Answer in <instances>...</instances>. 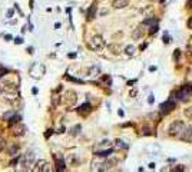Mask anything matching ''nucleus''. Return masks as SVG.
<instances>
[{
  "label": "nucleus",
  "instance_id": "21",
  "mask_svg": "<svg viewBox=\"0 0 192 172\" xmlns=\"http://www.w3.org/2000/svg\"><path fill=\"white\" fill-rule=\"evenodd\" d=\"M17 151H19V146H16V145H13L10 149H9V155L10 156H15L16 153H17Z\"/></svg>",
  "mask_w": 192,
  "mask_h": 172
},
{
  "label": "nucleus",
  "instance_id": "14",
  "mask_svg": "<svg viewBox=\"0 0 192 172\" xmlns=\"http://www.w3.org/2000/svg\"><path fill=\"white\" fill-rule=\"evenodd\" d=\"M95 13H96V6H90V9L87 10V20H93L95 19Z\"/></svg>",
  "mask_w": 192,
  "mask_h": 172
},
{
  "label": "nucleus",
  "instance_id": "29",
  "mask_svg": "<svg viewBox=\"0 0 192 172\" xmlns=\"http://www.w3.org/2000/svg\"><path fill=\"white\" fill-rule=\"evenodd\" d=\"M15 42H16L17 45H22V43H23V40H22V37H16V39H15Z\"/></svg>",
  "mask_w": 192,
  "mask_h": 172
},
{
  "label": "nucleus",
  "instance_id": "9",
  "mask_svg": "<svg viewBox=\"0 0 192 172\" xmlns=\"http://www.w3.org/2000/svg\"><path fill=\"white\" fill-rule=\"evenodd\" d=\"M175 108H176V103L172 99H169V101H166V102H163L161 105V112H162V115H166V113L172 112Z\"/></svg>",
  "mask_w": 192,
  "mask_h": 172
},
{
  "label": "nucleus",
  "instance_id": "12",
  "mask_svg": "<svg viewBox=\"0 0 192 172\" xmlns=\"http://www.w3.org/2000/svg\"><path fill=\"white\" fill-rule=\"evenodd\" d=\"M128 5H129L128 0H113V2H112V6H113L115 9H123V7H126Z\"/></svg>",
  "mask_w": 192,
  "mask_h": 172
},
{
  "label": "nucleus",
  "instance_id": "11",
  "mask_svg": "<svg viewBox=\"0 0 192 172\" xmlns=\"http://www.w3.org/2000/svg\"><path fill=\"white\" fill-rule=\"evenodd\" d=\"M182 141H191L192 139V126H186L185 131L182 132V135L179 136Z\"/></svg>",
  "mask_w": 192,
  "mask_h": 172
},
{
  "label": "nucleus",
  "instance_id": "13",
  "mask_svg": "<svg viewBox=\"0 0 192 172\" xmlns=\"http://www.w3.org/2000/svg\"><path fill=\"white\" fill-rule=\"evenodd\" d=\"M142 33H143V30H142V26H139V27H136V29L133 30V33H132V37H133L135 40H138L139 37H142Z\"/></svg>",
  "mask_w": 192,
  "mask_h": 172
},
{
  "label": "nucleus",
  "instance_id": "33",
  "mask_svg": "<svg viewBox=\"0 0 192 172\" xmlns=\"http://www.w3.org/2000/svg\"><path fill=\"white\" fill-rule=\"evenodd\" d=\"M148 102H149V103H153V96H152V95L149 96V99H148Z\"/></svg>",
  "mask_w": 192,
  "mask_h": 172
},
{
  "label": "nucleus",
  "instance_id": "26",
  "mask_svg": "<svg viewBox=\"0 0 192 172\" xmlns=\"http://www.w3.org/2000/svg\"><path fill=\"white\" fill-rule=\"evenodd\" d=\"M116 143H118V146H119V148H128V145H125V142H123V141H121V139H118V141H116Z\"/></svg>",
  "mask_w": 192,
  "mask_h": 172
},
{
  "label": "nucleus",
  "instance_id": "20",
  "mask_svg": "<svg viewBox=\"0 0 192 172\" xmlns=\"http://www.w3.org/2000/svg\"><path fill=\"white\" fill-rule=\"evenodd\" d=\"M79 131H80V125H76L75 128L70 129V135H72V136H76V135L79 133Z\"/></svg>",
  "mask_w": 192,
  "mask_h": 172
},
{
  "label": "nucleus",
  "instance_id": "5",
  "mask_svg": "<svg viewBox=\"0 0 192 172\" xmlns=\"http://www.w3.org/2000/svg\"><path fill=\"white\" fill-rule=\"evenodd\" d=\"M191 92H192V86H191V85H185L183 88H181L179 92L176 93V99L181 101V102H185V101H188V98L191 96Z\"/></svg>",
  "mask_w": 192,
  "mask_h": 172
},
{
  "label": "nucleus",
  "instance_id": "34",
  "mask_svg": "<svg viewBox=\"0 0 192 172\" xmlns=\"http://www.w3.org/2000/svg\"><path fill=\"white\" fill-rule=\"evenodd\" d=\"M63 131H65V128H63V126H62V128H60V129H59V131H57V133H63Z\"/></svg>",
  "mask_w": 192,
  "mask_h": 172
},
{
  "label": "nucleus",
  "instance_id": "35",
  "mask_svg": "<svg viewBox=\"0 0 192 172\" xmlns=\"http://www.w3.org/2000/svg\"><path fill=\"white\" fill-rule=\"evenodd\" d=\"M189 5H191V7H192V0H189Z\"/></svg>",
  "mask_w": 192,
  "mask_h": 172
},
{
  "label": "nucleus",
  "instance_id": "19",
  "mask_svg": "<svg viewBox=\"0 0 192 172\" xmlns=\"http://www.w3.org/2000/svg\"><path fill=\"white\" fill-rule=\"evenodd\" d=\"M109 49L112 50V53H115V55H118L119 52H121V47L118 46V45H111L109 46Z\"/></svg>",
  "mask_w": 192,
  "mask_h": 172
},
{
  "label": "nucleus",
  "instance_id": "2",
  "mask_svg": "<svg viewBox=\"0 0 192 172\" xmlns=\"http://www.w3.org/2000/svg\"><path fill=\"white\" fill-rule=\"evenodd\" d=\"M89 47H90L92 50H95V52H101V50L105 47V40H103V37H102L101 35L93 36V37L89 40Z\"/></svg>",
  "mask_w": 192,
  "mask_h": 172
},
{
  "label": "nucleus",
  "instance_id": "10",
  "mask_svg": "<svg viewBox=\"0 0 192 172\" xmlns=\"http://www.w3.org/2000/svg\"><path fill=\"white\" fill-rule=\"evenodd\" d=\"M53 159H55V163H56V169H57V171H65V162H63V158L60 159L59 153H55V155H53Z\"/></svg>",
  "mask_w": 192,
  "mask_h": 172
},
{
  "label": "nucleus",
  "instance_id": "23",
  "mask_svg": "<svg viewBox=\"0 0 192 172\" xmlns=\"http://www.w3.org/2000/svg\"><path fill=\"white\" fill-rule=\"evenodd\" d=\"M52 102H53V106H57V105H59V96H57V95H53Z\"/></svg>",
  "mask_w": 192,
  "mask_h": 172
},
{
  "label": "nucleus",
  "instance_id": "16",
  "mask_svg": "<svg viewBox=\"0 0 192 172\" xmlns=\"http://www.w3.org/2000/svg\"><path fill=\"white\" fill-rule=\"evenodd\" d=\"M135 46H132V45H129V46H126L125 47V52H126V55H129V56H132V55H135Z\"/></svg>",
  "mask_w": 192,
  "mask_h": 172
},
{
  "label": "nucleus",
  "instance_id": "25",
  "mask_svg": "<svg viewBox=\"0 0 192 172\" xmlns=\"http://www.w3.org/2000/svg\"><path fill=\"white\" fill-rule=\"evenodd\" d=\"M179 57H181V50H179V49H176V50H175V53H173V59H175V60H178Z\"/></svg>",
  "mask_w": 192,
  "mask_h": 172
},
{
  "label": "nucleus",
  "instance_id": "4",
  "mask_svg": "<svg viewBox=\"0 0 192 172\" xmlns=\"http://www.w3.org/2000/svg\"><path fill=\"white\" fill-rule=\"evenodd\" d=\"M32 171L33 172H49V171H52V165L45 159H39L35 163V168H32Z\"/></svg>",
  "mask_w": 192,
  "mask_h": 172
},
{
  "label": "nucleus",
  "instance_id": "15",
  "mask_svg": "<svg viewBox=\"0 0 192 172\" xmlns=\"http://www.w3.org/2000/svg\"><path fill=\"white\" fill-rule=\"evenodd\" d=\"M112 152H113L112 149H106V151H99V152H96V155H98V156H102V158H105V156H109Z\"/></svg>",
  "mask_w": 192,
  "mask_h": 172
},
{
  "label": "nucleus",
  "instance_id": "7",
  "mask_svg": "<svg viewBox=\"0 0 192 172\" xmlns=\"http://www.w3.org/2000/svg\"><path fill=\"white\" fill-rule=\"evenodd\" d=\"M65 105L66 106H75L76 105V102H77V95H76V92H73V91H67L66 93H65Z\"/></svg>",
  "mask_w": 192,
  "mask_h": 172
},
{
  "label": "nucleus",
  "instance_id": "30",
  "mask_svg": "<svg viewBox=\"0 0 192 172\" xmlns=\"http://www.w3.org/2000/svg\"><path fill=\"white\" fill-rule=\"evenodd\" d=\"M188 27H189V29H192V17L188 20Z\"/></svg>",
  "mask_w": 192,
  "mask_h": 172
},
{
  "label": "nucleus",
  "instance_id": "32",
  "mask_svg": "<svg viewBox=\"0 0 192 172\" xmlns=\"http://www.w3.org/2000/svg\"><path fill=\"white\" fill-rule=\"evenodd\" d=\"M12 16H13V10H9L7 12V17H12Z\"/></svg>",
  "mask_w": 192,
  "mask_h": 172
},
{
  "label": "nucleus",
  "instance_id": "18",
  "mask_svg": "<svg viewBox=\"0 0 192 172\" xmlns=\"http://www.w3.org/2000/svg\"><path fill=\"white\" fill-rule=\"evenodd\" d=\"M99 70H101L99 66H93V67H90V72L89 73H90V76H96V75L99 73Z\"/></svg>",
  "mask_w": 192,
  "mask_h": 172
},
{
  "label": "nucleus",
  "instance_id": "3",
  "mask_svg": "<svg viewBox=\"0 0 192 172\" xmlns=\"http://www.w3.org/2000/svg\"><path fill=\"white\" fill-rule=\"evenodd\" d=\"M45 72H46V69H45V66L42 63H33L30 66V69H29V75L33 79H42Z\"/></svg>",
  "mask_w": 192,
  "mask_h": 172
},
{
  "label": "nucleus",
  "instance_id": "28",
  "mask_svg": "<svg viewBox=\"0 0 192 172\" xmlns=\"http://www.w3.org/2000/svg\"><path fill=\"white\" fill-rule=\"evenodd\" d=\"M171 42V39H169V36L165 33V36H163V43H169Z\"/></svg>",
  "mask_w": 192,
  "mask_h": 172
},
{
  "label": "nucleus",
  "instance_id": "1",
  "mask_svg": "<svg viewBox=\"0 0 192 172\" xmlns=\"http://www.w3.org/2000/svg\"><path fill=\"white\" fill-rule=\"evenodd\" d=\"M186 125L182 122V121H173L169 126H168V133L172 135V136H181L182 132L185 131Z\"/></svg>",
  "mask_w": 192,
  "mask_h": 172
},
{
  "label": "nucleus",
  "instance_id": "24",
  "mask_svg": "<svg viewBox=\"0 0 192 172\" xmlns=\"http://www.w3.org/2000/svg\"><path fill=\"white\" fill-rule=\"evenodd\" d=\"M153 23H156V20H155V19H148V20H145V22H143V25H146V26L153 25Z\"/></svg>",
  "mask_w": 192,
  "mask_h": 172
},
{
  "label": "nucleus",
  "instance_id": "31",
  "mask_svg": "<svg viewBox=\"0 0 192 172\" xmlns=\"http://www.w3.org/2000/svg\"><path fill=\"white\" fill-rule=\"evenodd\" d=\"M106 13H108V10H106V9H102V10H101V15H102V16H105Z\"/></svg>",
  "mask_w": 192,
  "mask_h": 172
},
{
  "label": "nucleus",
  "instance_id": "6",
  "mask_svg": "<svg viewBox=\"0 0 192 172\" xmlns=\"http://www.w3.org/2000/svg\"><path fill=\"white\" fill-rule=\"evenodd\" d=\"M35 163V153L32 152V151H29L27 153H25L23 155V158H22V166H23V169H32L30 166Z\"/></svg>",
  "mask_w": 192,
  "mask_h": 172
},
{
  "label": "nucleus",
  "instance_id": "17",
  "mask_svg": "<svg viewBox=\"0 0 192 172\" xmlns=\"http://www.w3.org/2000/svg\"><path fill=\"white\" fill-rule=\"evenodd\" d=\"M90 111V105L89 103H85L79 108V113H83V112H89Z\"/></svg>",
  "mask_w": 192,
  "mask_h": 172
},
{
  "label": "nucleus",
  "instance_id": "27",
  "mask_svg": "<svg viewBox=\"0 0 192 172\" xmlns=\"http://www.w3.org/2000/svg\"><path fill=\"white\" fill-rule=\"evenodd\" d=\"M155 32H158V25H153V26L151 27V30H149V33H151V35H153Z\"/></svg>",
  "mask_w": 192,
  "mask_h": 172
},
{
  "label": "nucleus",
  "instance_id": "22",
  "mask_svg": "<svg viewBox=\"0 0 192 172\" xmlns=\"http://www.w3.org/2000/svg\"><path fill=\"white\" fill-rule=\"evenodd\" d=\"M183 113H185V116H186L188 119H192V106H191V108H186Z\"/></svg>",
  "mask_w": 192,
  "mask_h": 172
},
{
  "label": "nucleus",
  "instance_id": "8",
  "mask_svg": "<svg viewBox=\"0 0 192 172\" xmlns=\"http://www.w3.org/2000/svg\"><path fill=\"white\" fill-rule=\"evenodd\" d=\"M26 126L23 125V123H20V122H17V123H15L13 125V128H12V135L13 136H23L25 133H26Z\"/></svg>",
  "mask_w": 192,
  "mask_h": 172
}]
</instances>
